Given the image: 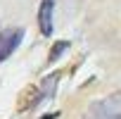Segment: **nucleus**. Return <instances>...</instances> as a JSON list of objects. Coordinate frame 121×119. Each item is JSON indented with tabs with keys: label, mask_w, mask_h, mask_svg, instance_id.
I'll list each match as a JSON object with an SVG mask.
<instances>
[{
	"label": "nucleus",
	"mask_w": 121,
	"mask_h": 119,
	"mask_svg": "<svg viewBox=\"0 0 121 119\" xmlns=\"http://www.w3.org/2000/svg\"><path fill=\"white\" fill-rule=\"evenodd\" d=\"M86 119H121V93H112L88 107Z\"/></svg>",
	"instance_id": "1"
},
{
	"label": "nucleus",
	"mask_w": 121,
	"mask_h": 119,
	"mask_svg": "<svg viewBox=\"0 0 121 119\" xmlns=\"http://www.w3.org/2000/svg\"><path fill=\"white\" fill-rule=\"evenodd\" d=\"M22 38H24V29H10L5 33H0V62L7 60L17 50V45L22 43Z\"/></svg>",
	"instance_id": "2"
},
{
	"label": "nucleus",
	"mask_w": 121,
	"mask_h": 119,
	"mask_svg": "<svg viewBox=\"0 0 121 119\" xmlns=\"http://www.w3.org/2000/svg\"><path fill=\"white\" fill-rule=\"evenodd\" d=\"M52 12H55V0H43L38 7V29L43 36L52 33Z\"/></svg>",
	"instance_id": "3"
},
{
	"label": "nucleus",
	"mask_w": 121,
	"mask_h": 119,
	"mask_svg": "<svg viewBox=\"0 0 121 119\" xmlns=\"http://www.w3.org/2000/svg\"><path fill=\"white\" fill-rule=\"evenodd\" d=\"M67 48H69V43H67V41H59V43H57V45L50 50V57H48V62H55V60H57L59 55H62Z\"/></svg>",
	"instance_id": "4"
}]
</instances>
